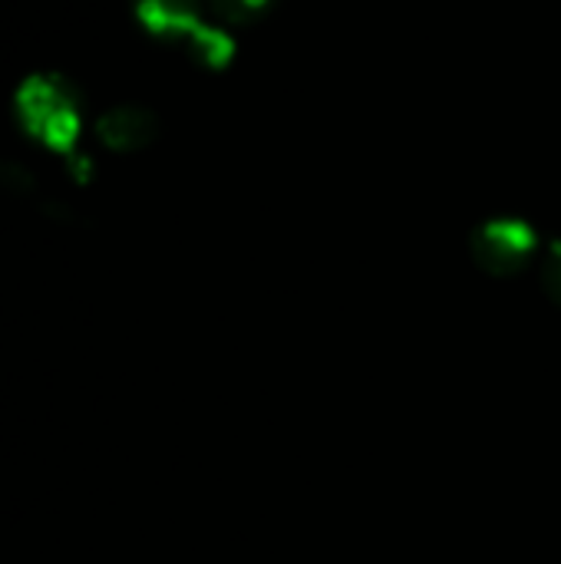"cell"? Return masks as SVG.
Here are the masks:
<instances>
[{
    "instance_id": "cell-1",
    "label": "cell",
    "mask_w": 561,
    "mask_h": 564,
    "mask_svg": "<svg viewBox=\"0 0 561 564\" xmlns=\"http://www.w3.org/2000/svg\"><path fill=\"white\" fill-rule=\"evenodd\" d=\"M17 119L56 155H76L73 142L79 135V99L73 86L60 76H30L17 89Z\"/></svg>"
},
{
    "instance_id": "cell-2",
    "label": "cell",
    "mask_w": 561,
    "mask_h": 564,
    "mask_svg": "<svg viewBox=\"0 0 561 564\" xmlns=\"http://www.w3.org/2000/svg\"><path fill=\"white\" fill-rule=\"evenodd\" d=\"M96 132H99V142L106 149L136 152L155 139L159 122L145 106H116V109L103 112V119L96 122Z\"/></svg>"
},
{
    "instance_id": "cell-3",
    "label": "cell",
    "mask_w": 561,
    "mask_h": 564,
    "mask_svg": "<svg viewBox=\"0 0 561 564\" xmlns=\"http://www.w3.org/2000/svg\"><path fill=\"white\" fill-rule=\"evenodd\" d=\"M139 23L162 36V40H182L198 20V0H136Z\"/></svg>"
},
{
    "instance_id": "cell-4",
    "label": "cell",
    "mask_w": 561,
    "mask_h": 564,
    "mask_svg": "<svg viewBox=\"0 0 561 564\" xmlns=\"http://www.w3.org/2000/svg\"><path fill=\"white\" fill-rule=\"evenodd\" d=\"M532 245V235L522 228V225H513V221H499L493 228H486L479 235V258L486 264H499V268H513L526 258Z\"/></svg>"
},
{
    "instance_id": "cell-5",
    "label": "cell",
    "mask_w": 561,
    "mask_h": 564,
    "mask_svg": "<svg viewBox=\"0 0 561 564\" xmlns=\"http://www.w3.org/2000/svg\"><path fill=\"white\" fill-rule=\"evenodd\" d=\"M179 43L188 53V59L195 66H205V69H222L231 59V50H235V43L222 30L205 26V23H195Z\"/></svg>"
},
{
    "instance_id": "cell-6",
    "label": "cell",
    "mask_w": 561,
    "mask_h": 564,
    "mask_svg": "<svg viewBox=\"0 0 561 564\" xmlns=\"http://www.w3.org/2000/svg\"><path fill=\"white\" fill-rule=\"evenodd\" d=\"M225 23H255L271 0H208Z\"/></svg>"
},
{
    "instance_id": "cell-7",
    "label": "cell",
    "mask_w": 561,
    "mask_h": 564,
    "mask_svg": "<svg viewBox=\"0 0 561 564\" xmlns=\"http://www.w3.org/2000/svg\"><path fill=\"white\" fill-rule=\"evenodd\" d=\"M0 188H7L13 195H30L36 188V182H33V175L23 165L0 159Z\"/></svg>"
}]
</instances>
